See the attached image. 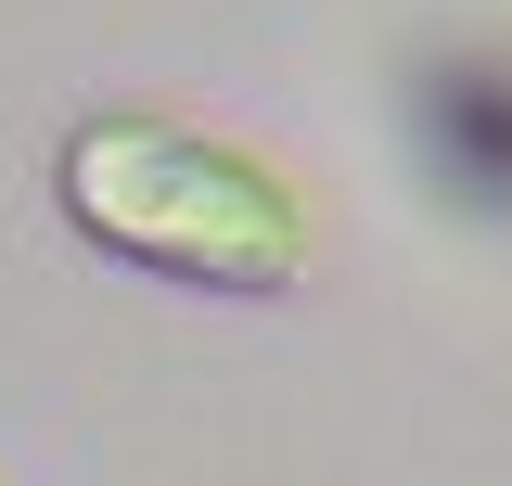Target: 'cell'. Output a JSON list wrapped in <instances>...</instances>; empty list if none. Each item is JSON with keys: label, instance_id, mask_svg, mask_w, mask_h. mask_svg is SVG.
<instances>
[{"label": "cell", "instance_id": "1", "mask_svg": "<svg viewBox=\"0 0 512 486\" xmlns=\"http://www.w3.org/2000/svg\"><path fill=\"white\" fill-rule=\"evenodd\" d=\"M52 205L90 256L192 282V295H295L308 282V192L167 103L77 116L52 154Z\"/></svg>", "mask_w": 512, "mask_h": 486}]
</instances>
